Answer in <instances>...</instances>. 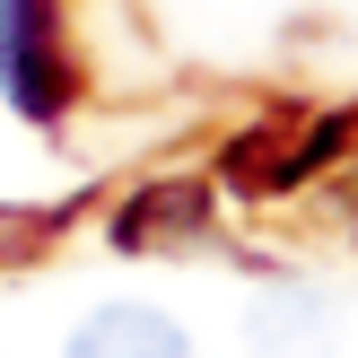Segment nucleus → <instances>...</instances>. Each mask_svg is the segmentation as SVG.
<instances>
[{
    "instance_id": "obj_1",
    "label": "nucleus",
    "mask_w": 358,
    "mask_h": 358,
    "mask_svg": "<svg viewBox=\"0 0 358 358\" xmlns=\"http://www.w3.org/2000/svg\"><path fill=\"white\" fill-rule=\"evenodd\" d=\"M0 79L17 114L62 105V52H52V0H0Z\"/></svg>"
},
{
    "instance_id": "obj_2",
    "label": "nucleus",
    "mask_w": 358,
    "mask_h": 358,
    "mask_svg": "<svg viewBox=\"0 0 358 358\" xmlns=\"http://www.w3.org/2000/svg\"><path fill=\"white\" fill-rule=\"evenodd\" d=\"M245 341L254 358H324L332 350V297L315 289H262L245 315Z\"/></svg>"
},
{
    "instance_id": "obj_3",
    "label": "nucleus",
    "mask_w": 358,
    "mask_h": 358,
    "mask_svg": "<svg viewBox=\"0 0 358 358\" xmlns=\"http://www.w3.org/2000/svg\"><path fill=\"white\" fill-rule=\"evenodd\" d=\"M62 358H192V341H184V324L157 315V306H96L70 332Z\"/></svg>"
}]
</instances>
